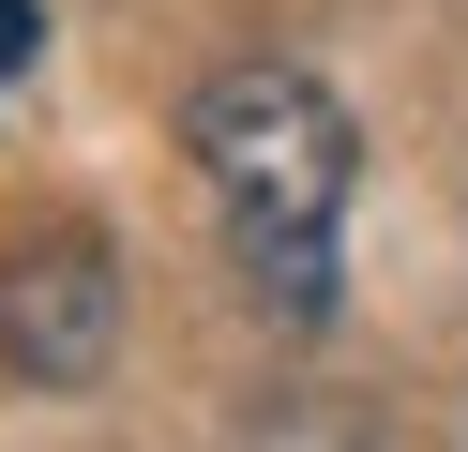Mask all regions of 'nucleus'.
<instances>
[{"instance_id": "7ed1b4c3", "label": "nucleus", "mask_w": 468, "mask_h": 452, "mask_svg": "<svg viewBox=\"0 0 468 452\" xmlns=\"http://www.w3.org/2000/svg\"><path fill=\"white\" fill-rule=\"evenodd\" d=\"M46 60V0H0V76H31Z\"/></svg>"}, {"instance_id": "f257e3e1", "label": "nucleus", "mask_w": 468, "mask_h": 452, "mask_svg": "<svg viewBox=\"0 0 468 452\" xmlns=\"http://www.w3.org/2000/svg\"><path fill=\"white\" fill-rule=\"evenodd\" d=\"M182 151H197V181H212V226H227L242 301L287 317V331H317L333 287H347V181H363L347 106L303 60H227L182 106Z\"/></svg>"}, {"instance_id": "f03ea898", "label": "nucleus", "mask_w": 468, "mask_h": 452, "mask_svg": "<svg viewBox=\"0 0 468 452\" xmlns=\"http://www.w3.org/2000/svg\"><path fill=\"white\" fill-rule=\"evenodd\" d=\"M106 347H122V257L91 226H31L0 257V362L31 392H76L106 377Z\"/></svg>"}]
</instances>
